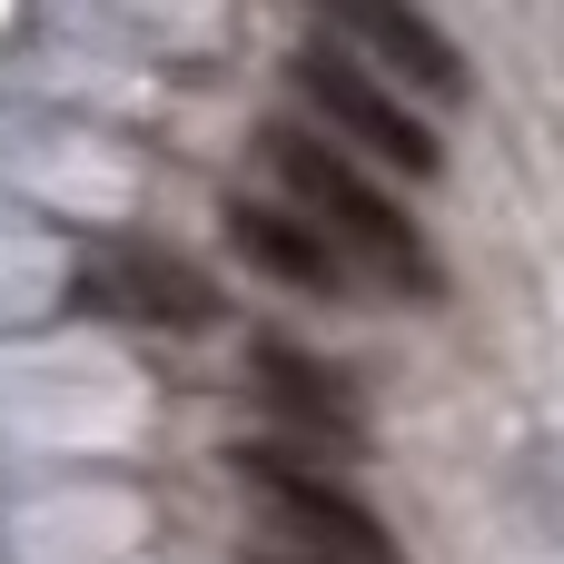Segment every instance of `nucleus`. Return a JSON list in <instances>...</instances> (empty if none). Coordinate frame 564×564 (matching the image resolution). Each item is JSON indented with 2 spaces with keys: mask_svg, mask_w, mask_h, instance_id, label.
Segmentation results:
<instances>
[{
  "mask_svg": "<svg viewBox=\"0 0 564 564\" xmlns=\"http://www.w3.org/2000/svg\"><path fill=\"white\" fill-rule=\"evenodd\" d=\"M238 486L258 496V525H268L248 564H406L387 516L367 496H347V476L297 466L288 446H238Z\"/></svg>",
  "mask_w": 564,
  "mask_h": 564,
  "instance_id": "f03ea898",
  "label": "nucleus"
},
{
  "mask_svg": "<svg viewBox=\"0 0 564 564\" xmlns=\"http://www.w3.org/2000/svg\"><path fill=\"white\" fill-rule=\"evenodd\" d=\"M307 20H317L327 50H347L357 69H377V79L406 89V99H436V109H466V99H476L466 50H456L416 0H307Z\"/></svg>",
  "mask_w": 564,
  "mask_h": 564,
  "instance_id": "39448f33",
  "label": "nucleus"
},
{
  "mask_svg": "<svg viewBox=\"0 0 564 564\" xmlns=\"http://www.w3.org/2000/svg\"><path fill=\"white\" fill-rule=\"evenodd\" d=\"M248 387H258V406H268L278 436L327 446V456H357V446H367V397H357L327 357H307L297 337H258V347H248Z\"/></svg>",
  "mask_w": 564,
  "mask_h": 564,
  "instance_id": "423d86ee",
  "label": "nucleus"
},
{
  "mask_svg": "<svg viewBox=\"0 0 564 564\" xmlns=\"http://www.w3.org/2000/svg\"><path fill=\"white\" fill-rule=\"evenodd\" d=\"M288 89L317 109V129H327L347 159L397 169V178H436V169H446V139L426 129V109H416L406 89H387L377 69H357L347 50H327V40H297Z\"/></svg>",
  "mask_w": 564,
  "mask_h": 564,
  "instance_id": "7ed1b4c3",
  "label": "nucleus"
},
{
  "mask_svg": "<svg viewBox=\"0 0 564 564\" xmlns=\"http://www.w3.org/2000/svg\"><path fill=\"white\" fill-rule=\"evenodd\" d=\"M258 159H268V188H278L288 208H307L367 288H387V297H406V307H436V297H446V268H436L426 228L406 218V198L377 188V169L347 159L327 129L268 119V129H258Z\"/></svg>",
  "mask_w": 564,
  "mask_h": 564,
  "instance_id": "f257e3e1",
  "label": "nucleus"
},
{
  "mask_svg": "<svg viewBox=\"0 0 564 564\" xmlns=\"http://www.w3.org/2000/svg\"><path fill=\"white\" fill-rule=\"evenodd\" d=\"M69 297H79L89 317L149 327V337H208V327L228 317L218 278H208L188 248H169V238H99V248L79 258Z\"/></svg>",
  "mask_w": 564,
  "mask_h": 564,
  "instance_id": "20e7f679",
  "label": "nucleus"
},
{
  "mask_svg": "<svg viewBox=\"0 0 564 564\" xmlns=\"http://www.w3.org/2000/svg\"><path fill=\"white\" fill-rule=\"evenodd\" d=\"M218 218H228V248H238L258 278L297 288V297H347V288H357V268L337 258V238H327L307 208H288L278 188H268V198H258V188H238Z\"/></svg>",
  "mask_w": 564,
  "mask_h": 564,
  "instance_id": "0eeeda50",
  "label": "nucleus"
}]
</instances>
